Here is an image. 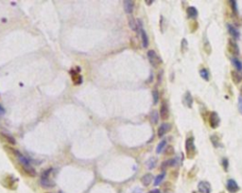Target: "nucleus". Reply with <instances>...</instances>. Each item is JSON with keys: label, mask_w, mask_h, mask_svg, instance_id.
<instances>
[{"label": "nucleus", "mask_w": 242, "mask_h": 193, "mask_svg": "<svg viewBox=\"0 0 242 193\" xmlns=\"http://www.w3.org/2000/svg\"><path fill=\"white\" fill-rule=\"evenodd\" d=\"M228 50L234 55H238L239 54V48H238V45H237V44L235 43L234 40L229 39V41H228Z\"/></svg>", "instance_id": "6"}, {"label": "nucleus", "mask_w": 242, "mask_h": 193, "mask_svg": "<svg viewBox=\"0 0 242 193\" xmlns=\"http://www.w3.org/2000/svg\"><path fill=\"white\" fill-rule=\"evenodd\" d=\"M59 193H63V192H62V191H59Z\"/></svg>", "instance_id": "40"}, {"label": "nucleus", "mask_w": 242, "mask_h": 193, "mask_svg": "<svg viewBox=\"0 0 242 193\" xmlns=\"http://www.w3.org/2000/svg\"><path fill=\"white\" fill-rule=\"evenodd\" d=\"M186 13L188 18L191 19H196L198 17V10L193 6H190L186 9Z\"/></svg>", "instance_id": "15"}, {"label": "nucleus", "mask_w": 242, "mask_h": 193, "mask_svg": "<svg viewBox=\"0 0 242 193\" xmlns=\"http://www.w3.org/2000/svg\"><path fill=\"white\" fill-rule=\"evenodd\" d=\"M47 193H48V192H47Z\"/></svg>", "instance_id": "42"}, {"label": "nucleus", "mask_w": 242, "mask_h": 193, "mask_svg": "<svg viewBox=\"0 0 242 193\" xmlns=\"http://www.w3.org/2000/svg\"><path fill=\"white\" fill-rule=\"evenodd\" d=\"M167 147V140H162L156 147V154H161Z\"/></svg>", "instance_id": "23"}, {"label": "nucleus", "mask_w": 242, "mask_h": 193, "mask_svg": "<svg viewBox=\"0 0 242 193\" xmlns=\"http://www.w3.org/2000/svg\"><path fill=\"white\" fill-rule=\"evenodd\" d=\"M152 3H153V1H152V0H146V4H147L148 6L152 5Z\"/></svg>", "instance_id": "38"}, {"label": "nucleus", "mask_w": 242, "mask_h": 193, "mask_svg": "<svg viewBox=\"0 0 242 193\" xmlns=\"http://www.w3.org/2000/svg\"><path fill=\"white\" fill-rule=\"evenodd\" d=\"M140 34H141V40H142V45L143 47H148L149 46V37H148V34L147 32L145 31L144 29H140Z\"/></svg>", "instance_id": "16"}, {"label": "nucleus", "mask_w": 242, "mask_h": 193, "mask_svg": "<svg viewBox=\"0 0 242 193\" xmlns=\"http://www.w3.org/2000/svg\"><path fill=\"white\" fill-rule=\"evenodd\" d=\"M220 124V118L217 112H212L209 116V125L211 128L216 129Z\"/></svg>", "instance_id": "3"}, {"label": "nucleus", "mask_w": 242, "mask_h": 193, "mask_svg": "<svg viewBox=\"0 0 242 193\" xmlns=\"http://www.w3.org/2000/svg\"><path fill=\"white\" fill-rule=\"evenodd\" d=\"M165 176H166V172H165V171L162 172V173H160L159 175H157V176L155 177V179H154V183H153L154 186H157V185H161V183H162L163 180L165 179Z\"/></svg>", "instance_id": "22"}, {"label": "nucleus", "mask_w": 242, "mask_h": 193, "mask_svg": "<svg viewBox=\"0 0 242 193\" xmlns=\"http://www.w3.org/2000/svg\"><path fill=\"white\" fill-rule=\"evenodd\" d=\"M4 149H5L7 152H9L10 154H13V155H15V156H18V155L21 154L19 151H17V150H15V149L12 148V146H5V147H4Z\"/></svg>", "instance_id": "26"}, {"label": "nucleus", "mask_w": 242, "mask_h": 193, "mask_svg": "<svg viewBox=\"0 0 242 193\" xmlns=\"http://www.w3.org/2000/svg\"><path fill=\"white\" fill-rule=\"evenodd\" d=\"M6 113V110L4 109V107L0 104V116H2V115H4Z\"/></svg>", "instance_id": "36"}, {"label": "nucleus", "mask_w": 242, "mask_h": 193, "mask_svg": "<svg viewBox=\"0 0 242 193\" xmlns=\"http://www.w3.org/2000/svg\"><path fill=\"white\" fill-rule=\"evenodd\" d=\"M226 187H227L228 191L231 192V193H235L239 190V185H237V183L234 179H229L227 181Z\"/></svg>", "instance_id": "7"}, {"label": "nucleus", "mask_w": 242, "mask_h": 193, "mask_svg": "<svg viewBox=\"0 0 242 193\" xmlns=\"http://www.w3.org/2000/svg\"><path fill=\"white\" fill-rule=\"evenodd\" d=\"M210 139H211V141H212V143L214 144V146H215V147H218L219 145V143H218V140H219V138H218L216 135H212Z\"/></svg>", "instance_id": "34"}, {"label": "nucleus", "mask_w": 242, "mask_h": 193, "mask_svg": "<svg viewBox=\"0 0 242 193\" xmlns=\"http://www.w3.org/2000/svg\"><path fill=\"white\" fill-rule=\"evenodd\" d=\"M155 166H156V158H153V157H152V158H151V159L148 160V162H147V167H148L149 170L154 169Z\"/></svg>", "instance_id": "27"}, {"label": "nucleus", "mask_w": 242, "mask_h": 193, "mask_svg": "<svg viewBox=\"0 0 242 193\" xmlns=\"http://www.w3.org/2000/svg\"><path fill=\"white\" fill-rule=\"evenodd\" d=\"M159 115H160V117H161L163 120H167V119H168V117H169V111H168L167 104L166 102H162Z\"/></svg>", "instance_id": "8"}, {"label": "nucleus", "mask_w": 242, "mask_h": 193, "mask_svg": "<svg viewBox=\"0 0 242 193\" xmlns=\"http://www.w3.org/2000/svg\"><path fill=\"white\" fill-rule=\"evenodd\" d=\"M185 152H186V157L189 159H193L197 154L196 146H195V139L193 136L187 137L185 140Z\"/></svg>", "instance_id": "1"}, {"label": "nucleus", "mask_w": 242, "mask_h": 193, "mask_svg": "<svg viewBox=\"0 0 242 193\" xmlns=\"http://www.w3.org/2000/svg\"><path fill=\"white\" fill-rule=\"evenodd\" d=\"M200 75H201V77H202L204 81H209V79H210L209 71H208L206 68H202V69L200 70Z\"/></svg>", "instance_id": "25"}, {"label": "nucleus", "mask_w": 242, "mask_h": 193, "mask_svg": "<svg viewBox=\"0 0 242 193\" xmlns=\"http://www.w3.org/2000/svg\"><path fill=\"white\" fill-rule=\"evenodd\" d=\"M237 108L239 113L242 115V96H238V102H237Z\"/></svg>", "instance_id": "33"}, {"label": "nucleus", "mask_w": 242, "mask_h": 193, "mask_svg": "<svg viewBox=\"0 0 242 193\" xmlns=\"http://www.w3.org/2000/svg\"><path fill=\"white\" fill-rule=\"evenodd\" d=\"M171 130V125L169 124V123H167V122H165V123H163V124H161L160 126H159V128H158V131H157V135H158V137H163L167 132H169Z\"/></svg>", "instance_id": "5"}, {"label": "nucleus", "mask_w": 242, "mask_h": 193, "mask_svg": "<svg viewBox=\"0 0 242 193\" xmlns=\"http://www.w3.org/2000/svg\"><path fill=\"white\" fill-rule=\"evenodd\" d=\"M148 59L151 63V65L153 66V67H158L161 64H162V60L161 58L158 56V54L153 50H151L148 51Z\"/></svg>", "instance_id": "2"}, {"label": "nucleus", "mask_w": 242, "mask_h": 193, "mask_svg": "<svg viewBox=\"0 0 242 193\" xmlns=\"http://www.w3.org/2000/svg\"><path fill=\"white\" fill-rule=\"evenodd\" d=\"M22 169H23V170L25 171V173L28 174V175L30 176V177H34V176H36V174H37L36 170H35L34 168H32L31 166H22Z\"/></svg>", "instance_id": "18"}, {"label": "nucleus", "mask_w": 242, "mask_h": 193, "mask_svg": "<svg viewBox=\"0 0 242 193\" xmlns=\"http://www.w3.org/2000/svg\"><path fill=\"white\" fill-rule=\"evenodd\" d=\"M159 113L154 110L151 113V116H150V119H151V122L152 124H157L158 123V120H159Z\"/></svg>", "instance_id": "21"}, {"label": "nucleus", "mask_w": 242, "mask_h": 193, "mask_svg": "<svg viewBox=\"0 0 242 193\" xmlns=\"http://www.w3.org/2000/svg\"><path fill=\"white\" fill-rule=\"evenodd\" d=\"M152 180H153V175L152 173H147V174H145V175L142 176L141 183L143 184L144 186H149L152 184Z\"/></svg>", "instance_id": "13"}, {"label": "nucleus", "mask_w": 242, "mask_h": 193, "mask_svg": "<svg viewBox=\"0 0 242 193\" xmlns=\"http://www.w3.org/2000/svg\"><path fill=\"white\" fill-rule=\"evenodd\" d=\"M183 103L188 107V108H192L193 106V96L191 95V93L189 91H187L185 94H184V96H183Z\"/></svg>", "instance_id": "14"}, {"label": "nucleus", "mask_w": 242, "mask_h": 193, "mask_svg": "<svg viewBox=\"0 0 242 193\" xmlns=\"http://www.w3.org/2000/svg\"><path fill=\"white\" fill-rule=\"evenodd\" d=\"M222 165H223L224 170L227 171L228 170V159L227 158H223L222 159Z\"/></svg>", "instance_id": "35"}, {"label": "nucleus", "mask_w": 242, "mask_h": 193, "mask_svg": "<svg viewBox=\"0 0 242 193\" xmlns=\"http://www.w3.org/2000/svg\"><path fill=\"white\" fill-rule=\"evenodd\" d=\"M129 26H130V28H131V30H133V31H137V30H138L137 21H136L132 16H130V17H129Z\"/></svg>", "instance_id": "20"}, {"label": "nucleus", "mask_w": 242, "mask_h": 193, "mask_svg": "<svg viewBox=\"0 0 242 193\" xmlns=\"http://www.w3.org/2000/svg\"><path fill=\"white\" fill-rule=\"evenodd\" d=\"M232 63L237 71H242V62L237 58H232Z\"/></svg>", "instance_id": "24"}, {"label": "nucleus", "mask_w": 242, "mask_h": 193, "mask_svg": "<svg viewBox=\"0 0 242 193\" xmlns=\"http://www.w3.org/2000/svg\"><path fill=\"white\" fill-rule=\"evenodd\" d=\"M198 190L200 193H211L212 187L209 182L207 181H201L198 184Z\"/></svg>", "instance_id": "4"}, {"label": "nucleus", "mask_w": 242, "mask_h": 193, "mask_svg": "<svg viewBox=\"0 0 242 193\" xmlns=\"http://www.w3.org/2000/svg\"><path fill=\"white\" fill-rule=\"evenodd\" d=\"M188 46V44H187V41H186V39L185 38H183V40H182V43H181V50H182V52H186V50H187V47Z\"/></svg>", "instance_id": "28"}, {"label": "nucleus", "mask_w": 242, "mask_h": 193, "mask_svg": "<svg viewBox=\"0 0 242 193\" xmlns=\"http://www.w3.org/2000/svg\"><path fill=\"white\" fill-rule=\"evenodd\" d=\"M231 76H232V80H233V81H234V83L238 84V83L241 82V81H242V76H241L237 71L233 70V71L231 72Z\"/></svg>", "instance_id": "19"}, {"label": "nucleus", "mask_w": 242, "mask_h": 193, "mask_svg": "<svg viewBox=\"0 0 242 193\" xmlns=\"http://www.w3.org/2000/svg\"><path fill=\"white\" fill-rule=\"evenodd\" d=\"M240 90H241V92H242V86H241V88H240Z\"/></svg>", "instance_id": "39"}, {"label": "nucleus", "mask_w": 242, "mask_h": 193, "mask_svg": "<svg viewBox=\"0 0 242 193\" xmlns=\"http://www.w3.org/2000/svg\"><path fill=\"white\" fill-rule=\"evenodd\" d=\"M227 29H228L230 35H231L234 39H238V38H239V36H240L239 31H238L234 26H232L231 24H227Z\"/></svg>", "instance_id": "17"}, {"label": "nucleus", "mask_w": 242, "mask_h": 193, "mask_svg": "<svg viewBox=\"0 0 242 193\" xmlns=\"http://www.w3.org/2000/svg\"><path fill=\"white\" fill-rule=\"evenodd\" d=\"M148 193H152V191H150V192H148Z\"/></svg>", "instance_id": "41"}, {"label": "nucleus", "mask_w": 242, "mask_h": 193, "mask_svg": "<svg viewBox=\"0 0 242 193\" xmlns=\"http://www.w3.org/2000/svg\"><path fill=\"white\" fill-rule=\"evenodd\" d=\"M51 171H52V168L45 170H44V171L42 173V175H41V178H48V176L50 175Z\"/></svg>", "instance_id": "31"}, {"label": "nucleus", "mask_w": 242, "mask_h": 193, "mask_svg": "<svg viewBox=\"0 0 242 193\" xmlns=\"http://www.w3.org/2000/svg\"><path fill=\"white\" fill-rule=\"evenodd\" d=\"M70 74H71V79H72V81H73V82H74L75 85H80V84H81V82H82V77L79 74L78 71L72 69V70L70 71Z\"/></svg>", "instance_id": "10"}, {"label": "nucleus", "mask_w": 242, "mask_h": 193, "mask_svg": "<svg viewBox=\"0 0 242 193\" xmlns=\"http://www.w3.org/2000/svg\"><path fill=\"white\" fill-rule=\"evenodd\" d=\"M40 185L44 188H53L56 185V184L49 178H41Z\"/></svg>", "instance_id": "9"}, {"label": "nucleus", "mask_w": 242, "mask_h": 193, "mask_svg": "<svg viewBox=\"0 0 242 193\" xmlns=\"http://www.w3.org/2000/svg\"><path fill=\"white\" fill-rule=\"evenodd\" d=\"M124 11L127 14H131L134 9V2L131 0H125L124 3Z\"/></svg>", "instance_id": "12"}, {"label": "nucleus", "mask_w": 242, "mask_h": 193, "mask_svg": "<svg viewBox=\"0 0 242 193\" xmlns=\"http://www.w3.org/2000/svg\"><path fill=\"white\" fill-rule=\"evenodd\" d=\"M152 98H153V104H157L159 102V92L157 89L152 91Z\"/></svg>", "instance_id": "29"}, {"label": "nucleus", "mask_w": 242, "mask_h": 193, "mask_svg": "<svg viewBox=\"0 0 242 193\" xmlns=\"http://www.w3.org/2000/svg\"><path fill=\"white\" fill-rule=\"evenodd\" d=\"M174 153H175V150H174L173 146H171V145H168V146L166 147V150H165L166 155H172Z\"/></svg>", "instance_id": "30"}, {"label": "nucleus", "mask_w": 242, "mask_h": 193, "mask_svg": "<svg viewBox=\"0 0 242 193\" xmlns=\"http://www.w3.org/2000/svg\"><path fill=\"white\" fill-rule=\"evenodd\" d=\"M230 5H231L232 11H233L234 13H237V3H236L235 1H234V0H231V1H230Z\"/></svg>", "instance_id": "32"}, {"label": "nucleus", "mask_w": 242, "mask_h": 193, "mask_svg": "<svg viewBox=\"0 0 242 193\" xmlns=\"http://www.w3.org/2000/svg\"><path fill=\"white\" fill-rule=\"evenodd\" d=\"M0 138H1L3 141L7 142L8 144L12 145V146H13V145H16V140L14 139V137H13L12 135H10L8 133H0Z\"/></svg>", "instance_id": "11"}, {"label": "nucleus", "mask_w": 242, "mask_h": 193, "mask_svg": "<svg viewBox=\"0 0 242 193\" xmlns=\"http://www.w3.org/2000/svg\"><path fill=\"white\" fill-rule=\"evenodd\" d=\"M162 74H163V72H162V71L160 72V74H158V82H161V80H162Z\"/></svg>", "instance_id": "37"}]
</instances>
